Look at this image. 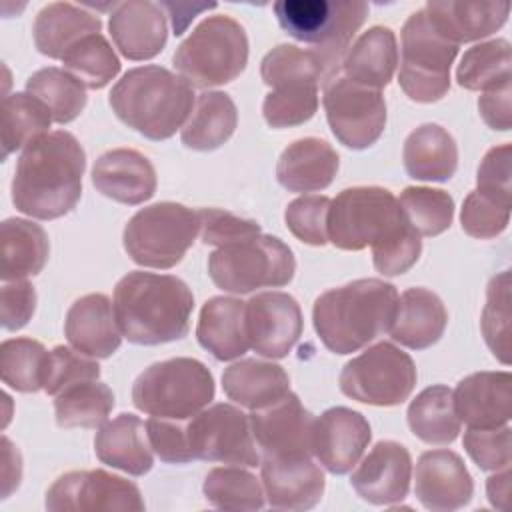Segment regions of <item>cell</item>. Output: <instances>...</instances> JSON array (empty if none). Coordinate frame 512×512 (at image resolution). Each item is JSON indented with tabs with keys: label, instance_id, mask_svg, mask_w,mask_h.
<instances>
[{
	"label": "cell",
	"instance_id": "cell-1",
	"mask_svg": "<svg viewBox=\"0 0 512 512\" xmlns=\"http://www.w3.org/2000/svg\"><path fill=\"white\" fill-rule=\"evenodd\" d=\"M328 240L358 252L372 248L374 268L384 276L408 272L420 258V234L406 220L398 198L382 186H354L330 200Z\"/></svg>",
	"mask_w": 512,
	"mask_h": 512
},
{
	"label": "cell",
	"instance_id": "cell-2",
	"mask_svg": "<svg viewBox=\"0 0 512 512\" xmlns=\"http://www.w3.org/2000/svg\"><path fill=\"white\" fill-rule=\"evenodd\" d=\"M86 154L74 134L54 130L28 144L14 170L12 202L38 220H54L78 204Z\"/></svg>",
	"mask_w": 512,
	"mask_h": 512
},
{
	"label": "cell",
	"instance_id": "cell-3",
	"mask_svg": "<svg viewBox=\"0 0 512 512\" xmlns=\"http://www.w3.org/2000/svg\"><path fill=\"white\" fill-rule=\"evenodd\" d=\"M112 304L128 342L156 346L188 334L194 296L176 276L134 270L118 280Z\"/></svg>",
	"mask_w": 512,
	"mask_h": 512
},
{
	"label": "cell",
	"instance_id": "cell-4",
	"mask_svg": "<svg viewBox=\"0 0 512 512\" xmlns=\"http://www.w3.org/2000/svg\"><path fill=\"white\" fill-rule=\"evenodd\" d=\"M398 308L396 286L360 278L322 292L312 322L322 344L334 354H352L388 332Z\"/></svg>",
	"mask_w": 512,
	"mask_h": 512
},
{
	"label": "cell",
	"instance_id": "cell-5",
	"mask_svg": "<svg viewBox=\"0 0 512 512\" xmlns=\"http://www.w3.org/2000/svg\"><path fill=\"white\" fill-rule=\"evenodd\" d=\"M108 102L128 128L150 140H166L186 124L194 92L182 76L148 64L130 68L114 84Z\"/></svg>",
	"mask_w": 512,
	"mask_h": 512
},
{
	"label": "cell",
	"instance_id": "cell-6",
	"mask_svg": "<svg viewBox=\"0 0 512 512\" xmlns=\"http://www.w3.org/2000/svg\"><path fill=\"white\" fill-rule=\"evenodd\" d=\"M272 8L280 28L320 56L328 78L368 16L362 0H280Z\"/></svg>",
	"mask_w": 512,
	"mask_h": 512
},
{
	"label": "cell",
	"instance_id": "cell-7",
	"mask_svg": "<svg viewBox=\"0 0 512 512\" xmlns=\"http://www.w3.org/2000/svg\"><path fill=\"white\" fill-rule=\"evenodd\" d=\"M174 68L198 88L236 80L248 64V36L240 22L218 14L204 18L174 52Z\"/></svg>",
	"mask_w": 512,
	"mask_h": 512
},
{
	"label": "cell",
	"instance_id": "cell-8",
	"mask_svg": "<svg viewBox=\"0 0 512 512\" xmlns=\"http://www.w3.org/2000/svg\"><path fill=\"white\" fill-rule=\"evenodd\" d=\"M214 400L212 372L196 358H170L148 366L132 384L138 410L166 420H188Z\"/></svg>",
	"mask_w": 512,
	"mask_h": 512
},
{
	"label": "cell",
	"instance_id": "cell-9",
	"mask_svg": "<svg viewBox=\"0 0 512 512\" xmlns=\"http://www.w3.org/2000/svg\"><path fill=\"white\" fill-rule=\"evenodd\" d=\"M294 270L292 250L280 238L268 234L220 246L208 258L212 282L232 294L286 286L294 278Z\"/></svg>",
	"mask_w": 512,
	"mask_h": 512
},
{
	"label": "cell",
	"instance_id": "cell-10",
	"mask_svg": "<svg viewBox=\"0 0 512 512\" xmlns=\"http://www.w3.org/2000/svg\"><path fill=\"white\" fill-rule=\"evenodd\" d=\"M200 232L198 212L178 202H158L138 210L124 226L126 254L144 268L176 266Z\"/></svg>",
	"mask_w": 512,
	"mask_h": 512
},
{
	"label": "cell",
	"instance_id": "cell-11",
	"mask_svg": "<svg viewBox=\"0 0 512 512\" xmlns=\"http://www.w3.org/2000/svg\"><path fill=\"white\" fill-rule=\"evenodd\" d=\"M456 54L458 46L434 28L426 8L412 12L402 26L398 84L404 94L422 104L442 100L450 88V66Z\"/></svg>",
	"mask_w": 512,
	"mask_h": 512
},
{
	"label": "cell",
	"instance_id": "cell-12",
	"mask_svg": "<svg viewBox=\"0 0 512 512\" xmlns=\"http://www.w3.org/2000/svg\"><path fill=\"white\" fill-rule=\"evenodd\" d=\"M412 358L392 342H378L344 364L338 384L344 396L370 406H398L416 386Z\"/></svg>",
	"mask_w": 512,
	"mask_h": 512
},
{
	"label": "cell",
	"instance_id": "cell-13",
	"mask_svg": "<svg viewBox=\"0 0 512 512\" xmlns=\"http://www.w3.org/2000/svg\"><path fill=\"white\" fill-rule=\"evenodd\" d=\"M322 104L332 134L346 148H370L384 132L386 102L376 88L356 84L336 72L324 80Z\"/></svg>",
	"mask_w": 512,
	"mask_h": 512
},
{
	"label": "cell",
	"instance_id": "cell-14",
	"mask_svg": "<svg viewBox=\"0 0 512 512\" xmlns=\"http://www.w3.org/2000/svg\"><path fill=\"white\" fill-rule=\"evenodd\" d=\"M186 438L194 460L248 468L260 464L248 414L232 404L220 402L188 418Z\"/></svg>",
	"mask_w": 512,
	"mask_h": 512
},
{
	"label": "cell",
	"instance_id": "cell-15",
	"mask_svg": "<svg viewBox=\"0 0 512 512\" xmlns=\"http://www.w3.org/2000/svg\"><path fill=\"white\" fill-rule=\"evenodd\" d=\"M50 512H142L140 488L106 470H72L54 480L46 492Z\"/></svg>",
	"mask_w": 512,
	"mask_h": 512
},
{
	"label": "cell",
	"instance_id": "cell-16",
	"mask_svg": "<svg viewBox=\"0 0 512 512\" xmlns=\"http://www.w3.org/2000/svg\"><path fill=\"white\" fill-rule=\"evenodd\" d=\"M250 430L264 458L312 456L314 416L296 394L288 392L278 402L248 414Z\"/></svg>",
	"mask_w": 512,
	"mask_h": 512
},
{
	"label": "cell",
	"instance_id": "cell-17",
	"mask_svg": "<svg viewBox=\"0 0 512 512\" xmlns=\"http://www.w3.org/2000/svg\"><path fill=\"white\" fill-rule=\"evenodd\" d=\"M302 310L286 292H262L246 302L248 346L264 358H284L302 336Z\"/></svg>",
	"mask_w": 512,
	"mask_h": 512
},
{
	"label": "cell",
	"instance_id": "cell-18",
	"mask_svg": "<svg viewBox=\"0 0 512 512\" xmlns=\"http://www.w3.org/2000/svg\"><path fill=\"white\" fill-rule=\"evenodd\" d=\"M372 438L368 420L346 406H334L314 418L312 452L332 474H346L358 464Z\"/></svg>",
	"mask_w": 512,
	"mask_h": 512
},
{
	"label": "cell",
	"instance_id": "cell-19",
	"mask_svg": "<svg viewBox=\"0 0 512 512\" xmlns=\"http://www.w3.org/2000/svg\"><path fill=\"white\" fill-rule=\"evenodd\" d=\"M412 458L406 446L380 440L350 476L356 494L376 506L402 502L410 490Z\"/></svg>",
	"mask_w": 512,
	"mask_h": 512
},
{
	"label": "cell",
	"instance_id": "cell-20",
	"mask_svg": "<svg viewBox=\"0 0 512 512\" xmlns=\"http://www.w3.org/2000/svg\"><path fill=\"white\" fill-rule=\"evenodd\" d=\"M474 482L464 460L452 450L422 452L416 462L414 494L432 512H452L472 500Z\"/></svg>",
	"mask_w": 512,
	"mask_h": 512
},
{
	"label": "cell",
	"instance_id": "cell-21",
	"mask_svg": "<svg viewBox=\"0 0 512 512\" xmlns=\"http://www.w3.org/2000/svg\"><path fill=\"white\" fill-rule=\"evenodd\" d=\"M264 498L278 510H310L324 494V474L310 456L262 458Z\"/></svg>",
	"mask_w": 512,
	"mask_h": 512
},
{
	"label": "cell",
	"instance_id": "cell-22",
	"mask_svg": "<svg viewBox=\"0 0 512 512\" xmlns=\"http://www.w3.org/2000/svg\"><path fill=\"white\" fill-rule=\"evenodd\" d=\"M108 30L120 54L128 60H150L162 52L168 38L166 16L160 4L150 0L116 2Z\"/></svg>",
	"mask_w": 512,
	"mask_h": 512
},
{
	"label": "cell",
	"instance_id": "cell-23",
	"mask_svg": "<svg viewBox=\"0 0 512 512\" xmlns=\"http://www.w3.org/2000/svg\"><path fill=\"white\" fill-rule=\"evenodd\" d=\"M92 184L106 198L136 206L156 192L152 162L132 148H112L98 156L92 166Z\"/></svg>",
	"mask_w": 512,
	"mask_h": 512
},
{
	"label": "cell",
	"instance_id": "cell-24",
	"mask_svg": "<svg viewBox=\"0 0 512 512\" xmlns=\"http://www.w3.org/2000/svg\"><path fill=\"white\" fill-rule=\"evenodd\" d=\"M454 408L468 428H496L512 416V374L474 372L456 386Z\"/></svg>",
	"mask_w": 512,
	"mask_h": 512
},
{
	"label": "cell",
	"instance_id": "cell-25",
	"mask_svg": "<svg viewBox=\"0 0 512 512\" xmlns=\"http://www.w3.org/2000/svg\"><path fill=\"white\" fill-rule=\"evenodd\" d=\"M64 334L74 350L90 358H110L122 342L114 304L100 292L74 300L66 312Z\"/></svg>",
	"mask_w": 512,
	"mask_h": 512
},
{
	"label": "cell",
	"instance_id": "cell-26",
	"mask_svg": "<svg viewBox=\"0 0 512 512\" xmlns=\"http://www.w3.org/2000/svg\"><path fill=\"white\" fill-rule=\"evenodd\" d=\"M338 166V154L326 140L306 136L282 150L276 178L288 192H316L332 184Z\"/></svg>",
	"mask_w": 512,
	"mask_h": 512
},
{
	"label": "cell",
	"instance_id": "cell-27",
	"mask_svg": "<svg viewBox=\"0 0 512 512\" xmlns=\"http://www.w3.org/2000/svg\"><path fill=\"white\" fill-rule=\"evenodd\" d=\"M424 8L434 28L456 46L494 34L506 24L510 14L508 2L430 0Z\"/></svg>",
	"mask_w": 512,
	"mask_h": 512
},
{
	"label": "cell",
	"instance_id": "cell-28",
	"mask_svg": "<svg viewBox=\"0 0 512 512\" xmlns=\"http://www.w3.org/2000/svg\"><path fill=\"white\" fill-rule=\"evenodd\" d=\"M448 324V312L438 294L428 288H408L398 296L396 316L390 336L412 350H424L436 344Z\"/></svg>",
	"mask_w": 512,
	"mask_h": 512
},
{
	"label": "cell",
	"instance_id": "cell-29",
	"mask_svg": "<svg viewBox=\"0 0 512 512\" xmlns=\"http://www.w3.org/2000/svg\"><path fill=\"white\" fill-rule=\"evenodd\" d=\"M94 452L102 464L130 476H144L154 466L146 424L126 412L100 426L94 438Z\"/></svg>",
	"mask_w": 512,
	"mask_h": 512
},
{
	"label": "cell",
	"instance_id": "cell-30",
	"mask_svg": "<svg viewBox=\"0 0 512 512\" xmlns=\"http://www.w3.org/2000/svg\"><path fill=\"white\" fill-rule=\"evenodd\" d=\"M196 338L216 360L240 358L250 348L246 336V302L230 296L206 300L200 310Z\"/></svg>",
	"mask_w": 512,
	"mask_h": 512
},
{
	"label": "cell",
	"instance_id": "cell-31",
	"mask_svg": "<svg viewBox=\"0 0 512 512\" xmlns=\"http://www.w3.org/2000/svg\"><path fill=\"white\" fill-rule=\"evenodd\" d=\"M342 76L376 90L392 80L398 66L396 36L386 26H372L362 32L342 58Z\"/></svg>",
	"mask_w": 512,
	"mask_h": 512
},
{
	"label": "cell",
	"instance_id": "cell-32",
	"mask_svg": "<svg viewBox=\"0 0 512 512\" xmlns=\"http://www.w3.org/2000/svg\"><path fill=\"white\" fill-rule=\"evenodd\" d=\"M402 160L414 180L448 182L458 168V146L446 128L428 122L406 136Z\"/></svg>",
	"mask_w": 512,
	"mask_h": 512
},
{
	"label": "cell",
	"instance_id": "cell-33",
	"mask_svg": "<svg viewBox=\"0 0 512 512\" xmlns=\"http://www.w3.org/2000/svg\"><path fill=\"white\" fill-rule=\"evenodd\" d=\"M224 394L250 410L266 408L290 392V378L280 364L244 358L222 374Z\"/></svg>",
	"mask_w": 512,
	"mask_h": 512
},
{
	"label": "cell",
	"instance_id": "cell-34",
	"mask_svg": "<svg viewBox=\"0 0 512 512\" xmlns=\"http://www.w3.org/2000/svg\"><path fill=\"white\" fill-rule=\"evenodd\" d=\"M100 30L102 22L98 16L70 2H52L44 6L36 14L32 26L38 52L56 60H62L66 50L80 38Z\"/></svg>",
	"mask_w": 512,
	"mask_h": 512
},
{
	"label": "cell",
	"instance_id": "cell-35",
	"mask_svg": "<svg viewBox=\"0 0 512 512\" xmlns=\"http://www.w3.org/2000/svg\"><path fill=\"white\" fill-rule=\"evenodd\" d=\"M2 238V282L36 276L50 252L48 234L32 220L6 218L0 226Z\"/></svg>",
	"mask_w": 512,
	"mask_h": 512
},
{
	"label": "cell",
	"instance_id": "cell-36",
	"mask_svg": "<svg viewBox=\"0 0 512 512\" xmlns=\"http://www.w3.org/2000/svg\"><path fill=\"white\" fill-rule=\"evenodd\" d=\"M238 110L234 100L224 92H202L192 116L182 126L180 138L186 148L210 152L220 148L234 134Z\"/></svg>",
	"mask_w": 512,
	"mask_h": 512
},
{
	"label": "cell",
	"instance_id": "cell-37",
	"mask_svg": "<svg viewBox=\"0 0 512 512\" xmlns=\"http://www.w3.org/2000/svg\"><path fill=\"white\" fill-rule=\"evenodd\" d=\"M408 426L426 444H450L460 434L454 394L444 384L424 388L408 406Z\"/></svg>",
	"mask_w": 512,
	"mask_h": 512
},
{
	"label": "cell",
	"instance_id": "cell-38",
	"mask_svg": "<svg viewBox=\"0 0 512 512\" xmlns=\"http://www.w3.org/2000/svg\"><path fill=\"white\" fill-rule=\"evenodd\" d=\"M52 114L42 100L30 92H16L2 104V160L48 134Z\"/></svg>",
	"mask_w": 512,
	"mask_h": 512
},
{
	"label": "cell",
	"instance_id": "cell-39",
	"mask_svg": "<svg viewBox=\"0 0 512 512\" xmlns=\"http://www.w3.org/2000/svg\"><path fill=\"white\" fill-rule=\"evenodd\" d=\"M512 48L504 38L480 42L468 48L456 68L458 86L466 90H494L510 84Z\"/></svg>",
	"mask_w": 512,
	"mask_h": 512
},
{
	"label": "cell",
	"instance_id": "cell-40",
	"mask_svg": "<svg viewBox=\"0 0 512 512\" xmlns=\"http://www.w3.org/2000/svg\"><path fill=\"white\" fill-rule=\"evenodd\" d=\"M54 398L60 428H98L114 408L112 390L98 380L76 382Z\"/></svg>",
	"mask_w": 512,
	"mask_h": 512
},
{
	"label": "cell",
	"instance_id": "cell-41",
	"mask_svg": "<svg viewBox=\"0 0 512 512\" xmlns=\"http://www.w3.org/2000/svg\"><path fill=\"white\" fill-rule=\"evenodd\" d=\"M26 90L46 104L58 124L72 122L86 106V86L64 68L48 66L36 70L26 80Z\"/></svg>",
	"mask_w": 512,
	"mask_h": 512
},
{
	"label": "cell",
	"instance_id": "cell-42",
	"mask_svg": "<svg viewBox=\"0 0 512 512\" xmlns=\"http://www.w3.org/2000/svg\"><path fill=\"white\" fill-rule=\"evenodd\" d=\"M62 64L64 70L92 90L108 86L120 72V60L102 32L88 34L70 46L62 56Z\"/></svg>",
	"mask_w": 512,
	"mask_h": 512
},
{
	"label": "cell",
	"instance_id": "cell-43",
	"mask_svg": "<svg viewBox=\"0 0 512 512\" xmlns=\"http://www.w3.org/2000/svg\"><path fill=\"white\" fill-rule=\"evenodd\" d=\"M206 500L220 510H260L264 508V490L258 478L240 466L212 468L204 478Z\"/></svg>",
	"mask_w": 512,
	"mask_h": 512
},
{
	"label": "cell",
	"instance_id": "cell-44",
	"mask_svg": "<svg viewBox=\"0 0 512 512\" xmlns=\"http://www.w3.org/2000/svg\"><path fill=\"white\" fill-rule=\"evenodd\" d=\"M262 82L270 88L288 84H314L328 78L326 66L314 50H304L294 44H278L260 62Z\"/></svg>",
	"mask_w": 512,
	"mask_h": 512
},
{
	"label": "cell",
	"instance_id": "cell-45",
	"mask_svg": "<svg viewBox=\"0 0 512 512\" xmlns=\"http://www.w3.org/2000/svg\"><path fill=\"white\" fill-rule=\"evenodd\" d=\"M512 280L510 270L496 274L486 290V304L480 316V328L490 352L502 362L510 364L512 360Z\"/></svg>",
	"mask_w": 512,
	"mask_h": 512
},
{
	"label": "cell",
	"instance_id": "cell-46",
	"mask_svg": "<svg viewBox=\"0 0 512 512\" xmlns=\"http://www.w3.org/2000/svg\"><path fill=\"white\" fill-rule=\"evenodd\" d=\"M48 350L32 338H8L0 346L2 382L16 392H38Z\"/></svg>",
	"mask_w": 512,
	"mask_h": 512
},
{
	"label": "cell",
	"instance_id": "cell-47",
	"mask_svg": "<svg viewBox=\"0 0 512 512\" xmlns=\"http://www.w3.org/2000/svg\"><path fill=\"white\" fill-rule=\"evenodd\" d=\"M398 204L420 236H438L450 228L454 218V200L448 192L428 186H408Z\"/></svg>",
	"mask_w": 512,
	"mask_h": 512
},
{
	"label": "cell",
	"instance_id": "cell-48",
	"mask_svg": "<svg viewBox=\"0 0 512 512\" xmlns=\"http://www.w3.org/2000/svg\"><path fill=\"white\" fill-rule=\"evenodd\" d=\"M318 110V86L288 84L272 88L264 102L262 114L270 128H290L308 122Z\"/></svg>",
	"mask_w": 512,
	"mask_h": 512
},
{
	"label": "cell",
	"instance_id": "cell-49",
	"mask_svg": "<svg viewBox=\"0 0 512 512\" xmlns=\"http://www.w3.org/2000/svg\"><path fill=\"white\" fill-rule=\"evenodd\" d=\"M100 366L90 356L84 358L82 352L72 350L68 346H54L44 364L42 374V390L48 396H58L68 386L86 380H98Z\"/></svg>",
	"mask_w": 512,
	"mask_h": 512
},
{
	"label": "cell",
	"instance_id": "cell-50",
	"mask_svg": "<svg viewBox=\"0 0 512 512\" xmlns=\"http://www.w3.org/2000/svg\"><path fill=\"white\" fill-rule=\"evenodd\" d=\"M330 198L320 194L300 196L286 206L284 220L288 230L304 244L324 246L328 242V220Z\"/></svg>",
	"mask_w": 512,
	"mask_h": 512
},
{
	"label": "cell",
	"instance_id": "cell-51",
	"mask_svg": "<svg viewBox=\"0 0 512 512\" xmlns=\"http://www.w3.org/2000/svg\"><path fill=\"white\" fill-rule=\"evenodd\" d=\"M510 208L508 204H502L490 196L480 194L478 190H472L462 204L460 222L462 230L480 240L496 238L500 236L510 222Z\"/></svg>",
	"mask_w": 512,
	"mask_h": 512
},
{
	"label": "cell",
	"instance_id": "cell-52",
	"mask_svg": "<svg viewBox=\"0 0 512 512\" xmlns=\"http://www.w3.org/2000/svg\"><path fill=\"white\" fill-rule=\"evenodd\" d=\"M464 448L478 468L496 472L508 468L512 462L510 426L496 428H468L464 432Z\"/></svg>",
	"mask_w": 512,
	"mask_h": 512
},
{
	"label": "cell",
	"instance_id": "cell-53",
	"mask_svg": "<svg viewBox=\"0 0 512 512\" xmlns=\"http://www.w3.org/2000/svg\"><path fill=\"white\" fill-rule=\"evenodd\" d=\"M200 220V238L206 246H226L262 234L260 224L250 218L236 216L220 208L196 210Z\"/></svg>",
	"mask_w": 512,
	"mask_h": 512
},
{
	"label": "cell",
	"instance_id": "cell-54",
	"mask_svg": "<svg viewBox=\"0 0 512 512\" xmlns=\"http://www.w3.org/2000/svg\"><path fill=\"white\" fill-rule=\"evenodd\" d=\"M512 146L500 144L490 148L478 166V192L502 204L512 206Z\"/></svg>",
	"mask_w": 512,
	"mask_h": 512
},
{
	"label": "cell",
	"instance_id": "cell-55",
	"mask_svg": "<svg viewBox=\"0 0 512 512\" xmlns=\"http://www.w3.org/2000/svg\"><path fill=\"white\" fill-rule=\"evenodd\" d=\"M146 434L150 448L156 456L166 464H186L192 458L188 438H186V424L182 426L180 420H166V418H150L146 422Z\"/></svg>",
	"mask_w": 512,
	"mask_h": 512
},
{
	"label": "cell",
	"instance_id": "cell-56",
	"mask_svg": "<svg viewBox=\"0 0 512 512\" xmlns=\"http://www.w3.org/2000/svg\"><path fill=\"white\" fill-rule=\"evenodd\" d=\"M36 308V290L28 280H8L0 292V320L10 332L28 324Z\"/></svg>",
	"mask_w": 512,
	"mask_h": 512
},
{
	"label": "cell",
	"instance_id": "cell-57",
	"mask_svg": "<svg viewBox=\"0 0 512 512\" xmlns=\"http://www.w3.org/2000/svg\"><path fill=\"white\" fill-rule=\"evenodd\" d=\"M512 88L504 84L500 88L488 90L478 98V110L482 120L500 132H508L512 128V104H510Z\"/></svg>",
	"mask_w": 512,
	"mask_h": 512
},
{
	"label": "cell",
	"instance_id": "cell-58",
	"mask_svg": "<svg viewBox=\"0 0 512 512\" xmlns=\"http://www.w3.org/2000/svg\"><path fill=\"white\" fill-rule=\"evenodd\" d=\"M2 458H4V468H2V498H6L14 488L20 484L22 476V464H20V452L12 446V442L4 436L2 438Z\"/></svg>",
	"mask_w": 512,
	"mask_h": 512
},
{
	"label": "cell",
	"instance_id": "cell-59",
	"mask_svg": "<svg viewBox=\"0 0 512 512\" xmlns=\"http://www.w3.org/2000/svg\"><path fill=\"white\" fill-rule=\"evenodd\" d=\"M160 6H164V8L170 12L172 28H174V34H176V36H180V34L186 30V26L190 24V20H192L198 12L216 8L214 2H210V4H204V2H202V4H190V2H162Z\"/></svg>",
	"mask_w": 512,
	"mask_h": 512
},
{
	"label": "cell",
	"instance_id": "cell-60",
	"mask_svg": "<svg viewBox=\"0 0 512 512\" xmlns=\"http://www.w3.org/2000/svg\"><path fill=\"white\" fill-rule=\"evenodd\" d=\"M486 492L488 500L494 508L506 510L508 508V496H510V466L502 468V472L496 470L494 476L488 478L486 482Z\"/></svg>",
	"mask_w": 512,
	"mask_h": 512
}]
</instances>
